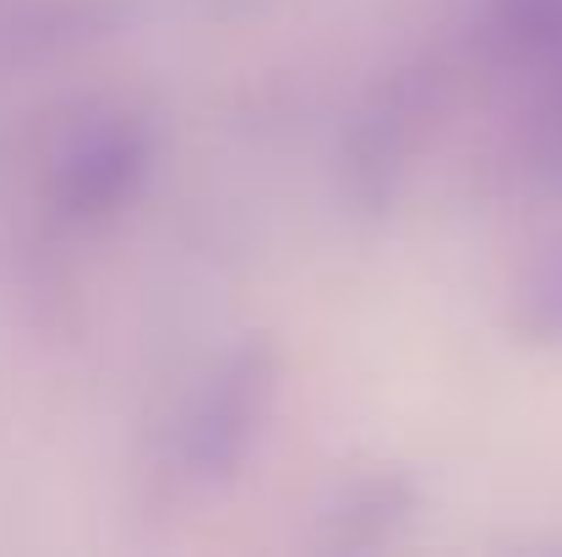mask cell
Instances as JSON below:
<instances>
[{"mask_svg": "<svg viewBox=\"0 0 562 557\" xmlns=\"http://www.w3.org/2000/svg\"><path fill=\"white\" fill-rule=\"evenodd\" d=\"M279 382L284 356L268 339H240L191 377L159 437V476L176 498H213L251 465L279 404Z\"/></svg>", "mask_w": 562, "mask_h": 557, "instance_id": "cell-1", "label": "cell"}, {"mask_svg": "<svg viewBox=\"0 0 562 557\" xmlns=\"http://www.w3.org/2000/svg\"><path fill=\"white\" fill-rule=\"evenodd\" d=\"M159 165V121L143 104H93L44 165V208L66 230L115 219Z\"/></svg>", "mask_w": 562, "mask_h": 557, "instance_id": "cell-2", "label": "cell"}, {"mask_svg": "<svg viewBox=\"0 0 562 557\" xmlns=\"http://www.w3.org/2000/svg\"><path fill=\"white\" fill-rule=\"evenodd\" d=\"M437 99H442V77L431 66H398L361 99L334 159V186L350 219L376 224L393 213L404 176L420 159L426 132L437 121Z\"/></svg>", "mask_w": 562, "mask_h": 557, "instance_id": "cell-3", "label": "cell"}, {"mask_svg": "<svg viewBox=\"0 0 562 557\" xmlns=\"http://www.w3.org/2000/svg\"><path fill=\"white\" fill-rule=\"evenodd\" d=\"M420 503H426V492L409 470H398V465L361 470V476L339 481L334 498L323 503L317 547L323 553H376L415 525Z\"/></svg>", "mask_w": 562, "mask_h": 557, "instance_id": "cell-4", "label": "cell"}, {"mask_svg": "<svg viewBox=\"0 0 562 557\" xmlns=\"http://www.w3.org/2000/svg\"><path fill=\"white\" fill-rule=\"evenodd\" d=\"M508 328L530 350H562V230L519 268L508 290Z\"/></svg>", "mask_w": 562, "mask_h": 557, "instance_id": "cell-5", "label": "cell"}, {"mask_svg": "<svg viewBox=\"0 0 562 557\" xmlns=\"http://www.w3.org/2000/svg\"><path fill=\"white\" fill-rule=\"evenodd\" d=\"M519 176L541 197H562V49L547 55V88L519 137Z\"/></svg>", "mask_w": 562, "mask_h": 557, "instance_id": "cell-6", "label": "cell"}, {"mask_svg": "<svg viewBox=\"0 0 562 557\" xmlns=\"http://www.w3.org/2000/svg\"><path fill=\"white\" fill-rule=\"evenodd\" d=\"M492 44L519 60L562 49V0H492Z\"/></svg>", "mask_w": 562, "mask_h": 557, "instance_id": "cell-7", "label": "cell"}]
</instances>
